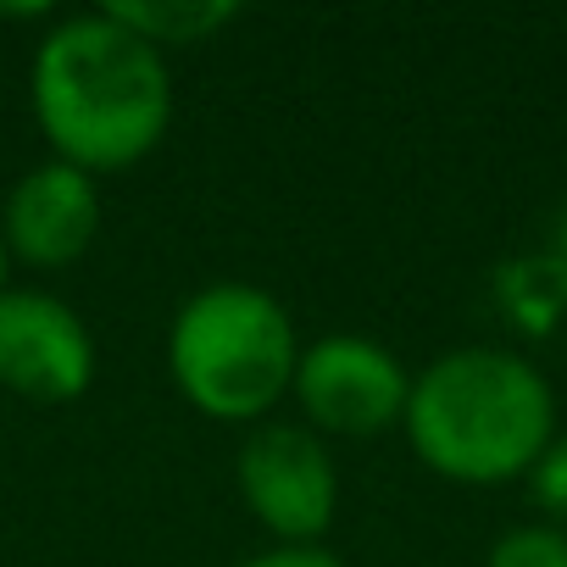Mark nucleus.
<instances>
[{
	"mask_svg": "<svg viewBox=\"0 0 567 567\" xmlns=\"http://www.w3.org/2000/svg\"><path fill=\"white\" fill-rule=\"evenodd\" d=\"M29 106L56 162L90 178L123 173L173 128V68L106 7L79 12L51 23L34 45Z\"/></svg>",
	"mask_w": 567,
	"mask_h": 567,
	"instance_id": "nucleus-1",
	"label": "nucleus"
},
{
	"mask_svg": "<svg viewBox=\"0 0 567 567\" xmlns=\"http://www.w3.org/2000/svg\"><path fill=\"white\" fill-rule=\"evenodd\" d=\"M412 456L451 484H512L528 478L556 429L550 379L501 346H456L434 357L406 395Z\"/></svg>",
	"mask_w": 567,
	"mask_h": 567,
	"instance_id": "nucleus-2",
	"label": "nucleus"
},
{
	"mask_svg": "<svg viewBox=\"0 0 567 567\" xmlns=\"http://www.w3.org/2000/svg\"><path fill=\"white\" fill-rule=\"evenodd\" d=\"M296 323L261 284H206L173 312L167 329V373L212 423H267V412L296 384Z\"/></svg>",
	"mask_w": 567,
	"mask_h": 567,
	"instance_id": "nucleus-3",
	"label": "nucleus"
},
{
	"mask_svg": "<svg viewBox=\"0 0 567 567\" xmlns=\"http://www.w3.org/2000/svg\"><path fill=\"white\" fill-rule=\"evenodd\" d=\"M250 517L272 545H323L340 512V467L307 423H256L234 462Z\"/></svg>",
	"mask_w": 567,
	"mask_h": 567,
	"instance_id": "nucleus-4",
	"label": "nucleus"
},
{
	"mask_svg": "<svg viewBox=\"0 0 567 567\" xmlns=\"http://www.w3.org/2000/svg\"><path fill=\"white\" fill-rule=\"evenodd\" d=\"M301 417L323 440H373L406 417L412 373L384 340L368 334H323L301 346L296 384Z\"/></svg>",
	"mask_w": 567,
	"mask_h": 567,
	"instance_id": "nucleus-5",
	"label": "nucleus"
},
{
	"mask_svg": "<svg viewBox=\"0 0 567 567\" xmlns=\"http://www.w3.org/2000/svg\"><path fill=\"white\" fill-rule=\"evenodd\" d=\"M95 384V334L51 290L0 296V390L29 406H68Z\"/></svg>",
	"mask_w": 567,
	"mask_h": 567,
	"instance_id": "nucleus-6",
	"label": "nucleus"
},
{
	"mask_svg": "<svg viewBox=\"0 0 567 567\" xmlns=\"http://www.w3.org/2000/svg\"><path fill=\"white\" fill-rule=\"evenodd\" d=\"M101 234V189L90 173L68 167V162H34L7 206H0V239H7V256L23 267H73L79 256H90Z\"/></svg>",
	"mask_w": 567,
	"mask_h": 567,
	"instance_id": "nucleus-7",
	"label": "nucleus"
},
{
	"mask_svg": "<svg viewBox=\"0 0 567 567\" xmlns=\"http://www.w3.org/2000/svg\"><path fill=\"white\" fill-rule=\"evenodd\" d=\"M106 12L123 18L162 56L167 51H184V45H200V40L223 34L239 18V7H228V0H112Z\"/></svg>",
	"mask_w": 567,
	"mask_h": 567,
	"instance_id": "nucleus-8",
	"label": "nucleus"
},
{
	"mask_svg": "<svg viewBox=\"0 0 567 567\" xmlns=\"http://www.w3.org/2000/svg\"><path fill=\"white\" fill-rule=\"evenodd\" d=\"M484 567H567V534L550 523H517L489 545Z\"/></svg>",
	"mask_w": 567,
	"mask_h": 567,
	"instance_id": "nucleus-9",
	"label": "nucleus"
},
{
	"mask_svg": "<svg viewBox=\"0 0 567 567\" xmlns=\"http://www.w3.org/2000/svg\"><path fill=\"white\" fill-rule=\"evenodd\" d=\"M528 501L545 512L550 528L567 534V434H556V440L545 445V456L534 462V473H528Z\"/></svg>",
	"mask_w": 567,
	"mask_h": 567,
	"instance_id": "nucleus-10",
	"label": "nucleus"
},
{
	"mask_svg": "<svg viewBox=\"0 0 567 567\" xmlns=\"http://www.w3.org/2000/svg\"><path fill=\"white\" fill-rule=\"evenodd\" d=\"M234 567H351L346 556H334L329 545H267Z\"/></svg>",
	"mask_w": 567,
	"mask_h": 567,
	"instance_id": "nucleus-11",
	"label": "nucleus"
},
{
	"mask_svg": "<svg viewBox=\"0 0 567 567\" xmlns=\"http://www.w3.org/2000/svg\"><path fill=\"white\" fill-rule=\"evenodd\" d=\"M7 272H12V256H7V239H0V296L12 290V284H7Z\"/></svg>",
	"mask_w": 567,
	"mask_h": 567,
	"instance_id": "nucleus-12",
	"label": "nucleus"
}]
</instances>
